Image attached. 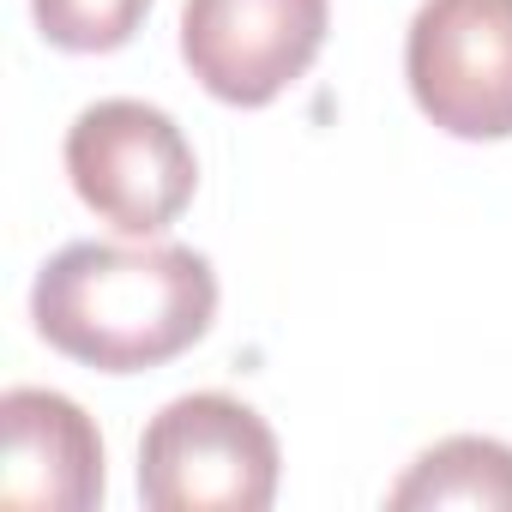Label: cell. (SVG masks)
I'll return each instance as SVG.
<instances>
[{
  "label": "cell",
  "instance_id": "1",
  "mask_svg": "<svg viewBox=\"0 0 512 512\" xmlns=\"http://www.w3.org/2000/svg\"><path fill=\"white\" fill-rule=\"evenodd\" d=\"M31 320L49 350L97 374H145L187 356L217 320V272L175 241H73L37 272Z\"/></svg>",
  "mask_w": 512,
  "mask_h": 512
},
{
  "label": "cell",
  "instance_id": "2",
  "mask_svg": "<svg viewBox=\"0 0 512 512\" xmlns=\"http://www.w3.org/2000/svg\"><path fill=\"white\" fill-rule=\"evenodd\" d=\"M278 434L272 422L229 398L187 392L145 422L139 500L151 512H266L278 500Z\"/></svg>",
  "mask_w": 512,
  "mask_h": 512
},
{
  "label": "cell",
  "instance_id": "3",
  "mask_svg": "<svg viewBox=\"0 0 512 512\" xmlns=\"http://www.w3.org/2000/svg\"><path fill=\"white\" fill-rule=\"evenodd\" d=\"M73 193L121 235H163L199 193V157L175 115L139 97H103L67 127Z\"/></svg>",
  "mask_w": 512,
  "mask_h": 512
},
{
  "label": "cell",
  "instance_id": "4",
  "mask_svg": "<svg viewBox=\"0 0 512 512\" xmlns=\"http://www.w3.org/2000/svg\"><path fill=\"white\" fill-rule=\"evenodd\" d=\"M416 109L452 139H512V0H422L404 37Z\"/></svg>",
  "mask_w": 512,
  "mask_h": 512
},
{
  "label": "cell",
  "instance_id": "5",
  "mask_svg": "<svg viewBox=\"0 0 512 512\" xmlns=\"http://www.w3.org/2000/svg\"><path fill=\"white\" fill-rule=\"evenodd\" d=\"M332 0H187L181 61L229 109L278 103L326 49Z\"/></svg>",
  "mask_w": 512,
  "mask_h": 512
},
{
  "label": "cell",
  "instance_id": "6",
  "mask_svg": "<svg viewBox=\"0 0 512 512\" xmlns=\"http://www.w3.org/2000/svg\"><path fill=\"white\" fill-rule=\"evenodd\" d=\"M0 500L43 512H91L103 500V434L67 398L43 386H13L0 398Z\"/></svg>",
  "mask_w": 512,
  "mask_h": 512
},
{
  "label": "cell",
  "instance_id": "7",
  "mask_svg": "<svg viewBox=\"0 0 512 512\" xmlns=\"http://www.w3.org/2000/svg\"><path fill=\"white\" fill-rule=\"evenodd\" d=\"M392 512H434V506H476L512 512V446L488 434H452L428 446L386 494Z\"/></svg>",
  "mask_w": 512,
  "mask_h": 512
},
{
  "label": "cell",
  "instance_id": "8",
  "mask_svg": "<svg viewBox=\"0 0 512 512\" xmlns=\"http://www.w3.org/2000/svg\"><path fill=\"white\" fill-rule=\"evenodd\" d=\"M151 0H31V19L49 49L67 55H109L127 49L133 31L145 25Z\"/></svg>",
  "mask_w": 512,
  "mask_h": 512
}]
</instances>
